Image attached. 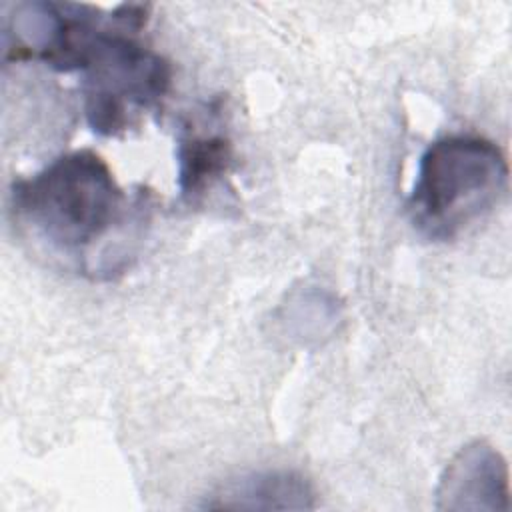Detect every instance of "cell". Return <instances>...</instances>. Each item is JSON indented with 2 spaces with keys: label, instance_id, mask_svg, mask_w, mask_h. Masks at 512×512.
<instances>
[{
  "label": "cell",
  "instance_id": "obj_1",
  "mask_svg": "<svg viewBox=\"0 0 512 512\" xmlns=\"http://www.w3.org/2000/svg\"><path fill=\"white\" fill-rule=\"evenodd\" d=\"M148 10L146 4H120L106 20L98 12L70 42L66 72L80 74L86 122L100 136L126 132L168 94V60L136 40Z\"/></svg>",
  "mask_w": 512,
  "mask_h": 512
},
{
  "label": "cell",
  "instance_id": "obj_2",
  "mask_svg": "<svg viewBox=\"0 0 512 512\" xmlns=\"http://www.w3.org/2000/svg\"><path fill=\"white\" fill-rule=\"evenodd\" d=\"M12 212L52 246L78 252L122 222L126 198L110 166L92 150L54 158L10 192Z\"/></svg>",
  "mask_w": 512,
  "mask_h": 512
},
{
  "label": "cell",
  "instance_id": "obj_3",
  "mask_svg": "<svg viewBox=\"0 0 512 512\" xmlns=\"http://www.w3.org/2000/svg\"><path fill=\"white\" fill-rule=\"evenodd\" d=\"M508 188V162L498 144L474 134H448L420 156L406 208L430 240H452L482 220Z\"/></svg>",
  "mask_w": 512,
  "mask_h": 512
},
{
  "label": "cell",
  "instance_id": "obj_4",
  "mask_svg": "<svg viewBox=\"0 0 512 512\" xmlns=\"http://www.w3.org/2000/svg\"><path fill=\"white\" fill-rule=\"evenodd\" d=\"M436 508L506 512L510 482L502 454L482 440L462 446L440 476Z\"/></svg>",
  "mask_w": 512,
  "mask_h": 512
},
{
  "label": "cell",
  "instance_id": "obj_5",
  "mask_svg": "<svg viewBox=\"0 0 512 512\" xmlns=\"http://www.w3.org/2000/svg\"><path fill=\"white\" fill-rule=\"evenodd\" d=\"M314 498L316 492L302 474L294 470H262L224 484L204 506L234 510H308L316 506Z\"/></svg>",
  "mask_w": 512,
  "mask_h": 512
},
{
  "label": "cell",
  "instance_id": "obj_6",
  "mask_svg": "<svg viewBox=\"0 0 512 512\" xmlns=\"http://www.w3.org/2000/svg\"><path fill=\"white\" fill-rule=\"evenodd\" d=\"M178 188L184 200L202 198L230 168L232 144L220 132L186 128L176 148Z\"/></svg>",
  "mask_w": 512,
  "mask_h": 512
}]
</instances>
